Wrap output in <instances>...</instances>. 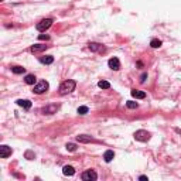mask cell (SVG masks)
<instances>
[{"mask_svg":"<svg viewBox=\"0 0 181 181\" xmlns=\"http://www.w3.org/2000/svg\"><path fill=\"white\" fill-rule=\"evenodd\" d=\"M88 106H79L78 108V113H79V115H86V113H88Z\"/></svg>","mask_w":181,"mask_h":181,"instance_id":"cell-23","label":"cell"},{"mask_svg":"<svg viewBox=\"0 0 181 181\" xmlns=\"http://www.w3.org/2000/svg\"><path fill=\"white\" fill-rule=\"evenodd\" d=\"M108 65H109L110 69H113V71H118V69H120V61H119V58H116V57H113V58L109 59V63H108Z\"/></svg>","mask_w":181,"mask_h":181,"instance_id":"cell-7","label":"cell"},{"mask_svg":"<svg viewBox=\"0 0 181 181\" xmlns=\"http://www.w3.org/2000/svg\"><path fill=\"white\" fill-rule=\"evenodd\" d=\"M88 48L91 51H93V53H101V51H103V47H102L99 43H89Z\"/></svg>","mask_w":181,"mask_h":181,"instance_id":"cell-10","label":"cell"},{"mask_svg":"<svg viewBox=\"0 0 181 181\" xmlns=\"http://www.w3.org/2000/svg\"><path fill=\"white\" fill-rule=\"evenodd\" d=\"M81 178H82L83 181H95V180H98V174H96L93 170H86V171L82 173Z\"/></svg>","mask_w":181,"mask_h":181,"instance_id":"cell-4","label":"cell"},{"mask_svg":"<svg viewBox=\"0 0 181 181\" xmlns=\"http://www.w3.org/2000/svg\"><path fill=\"white\" fill-rule=\"evenodd\" d=\"M150 47H152V48H160L161 47V41L158 38H153L152 41H150Z\"/></svg>","mask_w":181,"mask_h":181,"instance_id":"cell-18","label":"cell"},{"mask_svg":"<svg viewBox=\"0 0 181 181\" xmlns=\"http://www.w3.org/2000/svg\"><path fill=\"white\" fill-rule=\"evenodd\" d=\"M48 48V45H43V44H34L31 45V48H30V51L33 54H38V53H43V51H45Z\"/></svg>","mask_w":181,"mask_h":181,"instance_id":"cell-9","label":"cell"},{"mask_svg":"<svg viewBox=\"0 0 181 181\" xmlns=\"http://www.w3.org/2000/svg\"><path fill=\"white\" fill-rule=\"evenodd\" d=\"M126 106L129 108V109H136L139 105H137V102H133V101H128L126 102Z\"/></svg>","mask_w":181,"mask_h":181,"instance_id":"cell-21","label":"cell"},{"mask_svg":"<svg viewBox=\"0 0 181 181\" xmlns=\"http://www.w3.org/2000/svg\"><path fill=\"white\" fill-rule=\"evenodd\" d=\"M134 139H136L137 142H147V140L150 139V133H148L147 130H137L136 133H134Z\"/></svg>","mask_w":181,"mask_h":181,"instance_id":"cell-5","label":"cell"},{"mask_svg":"<svg viewBox=\"0 0 181 181\" xmlns=\"http://www.w3.org/2000/svg\"><path fill=\"white\" fill-rule=\"evenodd\" d=\"M24 82H26L27 85H34V83H36V77H34L33 74L26 75V78H24Z\"/></svg>","mask_w":181,"mask_h":181,"instance_id":"cell-17","label":"cell"},{"mask_svg":"<svg viewBox=\"0 0 181 181\" xmlns=\"http://www.w3.org/2000/svg\"><path fill=\"white\" fill-rule=\"evenodd\" d=\"M146 78H147V74H146V72H143V74L140 75V82H144Z\"/></svg>","mask_w":181,"mask_h":181,"instance_id":"cell-26","label":"cell"},{"mask_svg":"<svg viewBox=\"0 0 181 181\" xmlns=\"http://www.w3.org/2000/svg\"><path fill=\"white\" fill-rule=\"evenodd\" d=\"M57 110H58V105H47V106H44L41 109V112L44 113V115H53Z\"/></svg>","mask_w":181,"mask_h":181,"instance_id":"cell-8","label":"cell"},{"mask_svg":"<svg viewBox=\"0 0 181 181\" xmlns=\"http://www.w3.org/2000/svg\"><path fill=\"white\" fill-rule=\"evenodd\" d=\"M40 61H41L43 64H45V65H50V64H53V63H54V57H53V55L41 57V58H40Z\"/></svg>","mask_w":181,"mask_h":181,"instance_id":"cell-16","label":"cell"},{"mask_svg":"<svg viewBox=\"0 0 181 181\" xmlns=\"http://www.w3.org/2000/svg\"><path fill=\"white\" fill-rule=\"evenodd\" d=\"M140 180H142V181H146V180H147V177H146V175H140Z\"/></svg>","mask_w":181,"mask_h":181,"instance_id":"cell-27","label":"cell"},{"mask_svg":"<svg viewBox=\"0 0 181 181\" xmlns=\"http://www.w3.org/2000/svg\"><path fill=\"white\" fill-rule=\"evenodd\" d=\"M16 103H17L18 106H21L23 109H26V110H28L30 108H31V102L27 101V99H18V101H16Z\"/></svg>","mask_w":181,"mask_h":181,"instance_id":"cell-11","label":"cell"},{"mask_svg":"<svg viewBox=\"0 0 181 181\" xmlns=\"http://www.w3.org/2000/svg\"><path fill=\"white\" fill-rule=\"evenodd\" d=\"M12 153H13L12 147H9V146H6V144L0 146V157L2 158H7L9 156H12Z\"/></svg>","mask_w":181,"mask_h":181,"instance_id":"cell-6","label":"cell"},{"mask_svg":"<svg viewBox=\"0 0 181 181\" xmlns=\"http://www.w3.org/2000/svg\"><path fill=\"white\" fill-rule=\"evenodd\" d=\"M51 26H53V18H43L40 23H37L36 28L38 30V31H45V30H48Z\"/></svg>","mask_w":181,"mask_h":181,"instance_id":"cell-3","label":"cell"},{"mask_svg":"<svg viewBox=\"0 0 181 181\" xmlns=\"http://www.w3.org/2000/svg\"><path fill=\"white\" fill-rule=\"evenodd\" d=\"M132 96H133V98H136V99H144L146 98V92L133 89V91H132Z\"/></svg>","mask_w":181,"mask_h":181,"instance_id":"cell-13","label":"cell"},{"mask_svg":"<svg viewBox=\"0 0 181 181\" xmlns=\"http://www.w3.org/2000/svg\"><path fill=\"white\" fill-rule=\"evenodd\" d=\"M77 142H79V143H91V142H95V140H93V137H91V136L79 134V136H77Z\"/></svg>","mask_w":181,"mask_h":181,"instance_id":"cell-12","label":"cell"},{"mask_svg":"<svg viewBox=\"0 0 181 181\" xmlns=\"http://www.w3.org/2000/svg\"><path fill=\"white\" fill-rule=\"evenodd\" d=\"M113 157H115V153H113V150H106L103 154V158L106 163H110V161L113 160Z\"/></svg>","mask_w":181,"mask_h":181,"instance_id":"cell-14","label":"cell"},{"mask_svg":"<svg viewBox=\"0 0 181 181\" xmlns=\"http://www.w3.org/2000/svg\"><path fill=\"white\" fill-rule=\"evenodd\" d=\"M34 157H36V154H34L33 152H30V150H28V152H26V158H28V160H33Z\"/></svg>","mask_w":181,"mask_h":181,"instance_id":"cell-24","label":"cell"},{"mask_svg":"<svg viewBox=\"0 0 181 181\" xmlns=\"http://www.w3.org/2000/svg\"><path fill=\"white\" fill-rule=\"evenodd\" d=\"M75 86H77L75 81H72V79L64 81V82L59 85V95H68V93H71L75 89Z\"/></svg>","mask_w":181,"mask_h":181,"instance_id":"cell-1","label":"cell"},{"mask_svg":"<svg viewBox=\"0 0 181 181\" xmlns=\"http://www.w3.org/2000/svg\"><path fill=\"white\" fill-rule=\"evenodd\" d=\"M38 40H50V36H47V34H40Z\"/></svg>","mask_w":181,"mask_h":181,"instance_id":"cell-25","label":"cell"},{"mask_svg":"<svg viewBox=\"0 0 181 181\" xmlns=\"http://www.w3.org/2000/svg\"><path fill=\"white\" fill-rule=\"evenodd\" d=\"M65 147L68 152H75V150H77V144H74V143H67Z\"/></svg>","mask_w":181,"mask_h":181,"instance_id":"cell-22","label":"cell"},{"mask_svg":"<svg viewBox=\"0 0 181 181\" xmlns=\"http://www.w3.org/2000/svg\"><path fill=\"white\" fill-rule=\"evenodd\" d=\"M12 71L14 72V74H23L24 71H26V68H23V67H20V65H16V67H13L12 68Z\"/></svg>","mask_w":181,"mask_h":181,"instance_id":"cell-20","label":"cell"},{"mask_svg":"<svg viewBox=\"0 0 181 181\" xmlns=\"http://www.w3.org/2000/svg\"><path fill=\"white\" fill-rule=\"evenodd\" d=\"M48 88H50V85H48V82H47V81H40V82L37 83L36 86H34L33 92H34V93H37V95H40V93L47 92V91H48Z\"/></svg>","mask_w":181,"mask_h":181,"instance_id":"cell-2","label":"cell"},{"mask_svg":"<svg viewBox=\"0 0 181 181\" xmlns=\"http://www.w3.org/2000/svg\"><path fill=\"white\" fill-rule=\"evenodd\" d=\"M63 173H64V175H74L75 174V168L72 166H64Z\"/></svg>","mask_w":181,"mask_h":181,"instance_id":"cell-15","label":"cell"},{"mask_svg":"<svg viewBox=\"0 0 181 181\" xmlns=\"http://www.w3.org/2000/svg\"><path fill=\"white\" fill-rule=\"evenodd\" d=\"M98 86H99L101 89H109V88H110V83L108 82V81L102 79V81H99V82H98Z\"/></svg>","mask_w":181,"mask_h":181,"instance_id":"cell-19","label":"cell"}]
</instances>
